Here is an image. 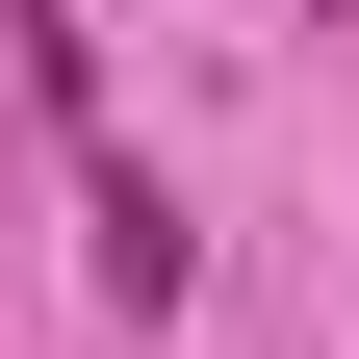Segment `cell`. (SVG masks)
<instances>
[{"mask_svg":"<svg viewBox=\"0 0 359 359\" xmlns=\"http://www.w3.org/2000/svg\"><path fill=\"white\" fill-rule=\"evenodd\" d=\"M180 257H205V231H180V205H154V154H103V308H128V334H154V308H180Z\"/></svg>","mask_w":359,"mask_h":359,"instance_id":"6da1fadb","label":"cell"}]
</instances>
